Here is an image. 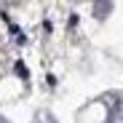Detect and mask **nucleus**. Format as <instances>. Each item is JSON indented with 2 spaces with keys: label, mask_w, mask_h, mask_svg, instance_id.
Segmentation results:
<instances>
[{
  "label": "nucleus",
  "mask_w": 123,
  "mask_h": 123,
  "mask_svg": "<svg viewBox=\"0 0 123 123\" xmlns=\"http://www.w3.org/2000/svg\"><path fill=\"white\" fill-rule=\"evenodd\" d=\"M107 123H123V96H120V99H112V105H110V115H107Z\"/></svg>",
  "instance_id": "obj_1"
},
{
  "label": "nucleus",
  "mask_w": 123,
  "mask_h": 123,
  "mask_svg": "<svg viewBox=\"0 0 123 123\" xmlns=\"http://www.w3.org/2000/svg\"><path fill=\"white\" fill-rule=\"evenodd\" d=\"M0 123H6V120H0Z\"/></svg>",
  "instance_id": "obj_3"
},
{
  "label": "nucleus",
  "mask_w": 123,
  "mask_h": 123,
  "mask_svg": "<svg viewBox=\"0 0 123 123\" xmlns=\"http://www.w3.org/2000/svg\"><path fill=\"white\" fill-rule=\"evenodd\" d=\"M35 123H56V118H54V115H48V112H40V115L35 118Z\"/></svg>",
  "instance_id": "obj_2"
}]
</instances>
